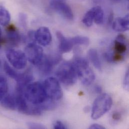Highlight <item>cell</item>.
Returning a JSON list of instances; mask_svg holds the SVG:
<instances>
[{
	"instance_id": "cell-19",
	"label": "cell",
	"mask_w": 129,
	"mask_h": 129,
	"mask_svg": "<svg viewBox=\"0 0 129 129\" xmlns=\"http://www.w3.org/2000/svg\"><path fill=\"white\" fill-rule=\"evenodd\" d=\"M8 90V83L7 79L0 75V102L7 94Z\"/></svg>"
},
{
	"instance_id": "cell-28",
	"label": "cell",
	"mask_w": 129,
	"mask_h": 129,
	"mask_svg": "<svg viewBox=\"0 0 129 129\" xmlns=\"http://www.w3.org/2000/svg\"><path fill=\"white\" fill-rule=\"evenodd\" d=\"M2 30L0 28V48L1 47V45H2Z\"/></svg>"
},
{
	"instance_id": "cell-24",
	"label": "cell",
	"mask_w": 129,
	"mask_h": 129,
	"mask_svg": "<svg viewBox=\"0 0 129 129\" xmlns=\"http://www.w3.org/2000/svg\"><path fill=\"white\" fill-rule=\"evenodd\" d=\"M129 70H128L126 72V73L125 74V76L124 78V87L125 89L126 90H129Z\"/></svg>"
},
{
	"instance_id": "cell-2",
	"label": "cell",
	"mask_w": 129,
	"mask_h": 129,
	"mask_svg": "<svg viewBox=\"0 0 129 129\" xmlns=\"http://www.w3.org/2000/svg\"><path fill=\"white\" fill-rule=\"evenodd\" d=\"M73 62L81 83L86 86L91 84L94 80L95 75L87 61L84 58L77 57Z\"/></svg>"
},
{
	"instance_id": "cell-11",
	"label": "cell",
	"mask_w": 129,
	"mask_h": 129,
	"mask_svg": "<svg viewBox=\"0 0 129 129\" xmlns=\"http://www.w3.org/2000/svg\"><path fill=\"white\" fill-rule=\"evenodd\" d=\"M127 50V41L126 37L122 34L119 35L114 41L113 53L124 56Z\"/></svg>"
},
{
	"instance_id": "cell-25",
	"label": "cell",
	"mask_w": 129,
	"mask_h": 129,
	"mask_svg": "<svg viewBox=\"0 0 129 129\" xmlns=\"http://www.w3.org/2000/svg\"><path fill=\"white\" fill-rule=\"evenodd\" d=\"M89 129H105V128L103 126L98 124H93L91 125L89 127Z\"/></svg>"
},
{
	"instance_id": "cell-6",
	"label": "cell",
	"mask_w": 129,
	"mask_h": 129,
	"mask_svg": "<svg viewBox=\"0 0 129 129\" xmlns=\"http://www.w3.org/2000/svg\"><path fill=\"white\" fill-rule=\"evenodd\" d=\"M6 55L9 63L15 69H23L27 66L28 60L24 52L10 48L6 51Z\"/></svg>"
},
{
	"instance_id": "cell-7",
	"label": "cell",
	"mask_w": 129,
	"mask_h": 129,
	"mask_svg": "<svg viewBox=\"0 0 129 129\" xmlns=\"http://www.w3.org/2000/svg\"><path fill=\"white\" fill-rule=\"evenodd\" d=\"M24 53L27 60L34 65L39 64L44 57L42 48L33 42L30 43L27 45Z\"/></svg>"
},
{
	"instance_id": "cell-17",
	"label": "cell",
	"mask_w": 129,
	"mask_h": 129,
	"mask_svg": "<svg viewBox=\"0 0 129 129\" xmlns=\"http://www.w3.org/2000/svg\"><path fill=\"white\" fill-rule=\"evenodd\" d=\"M11 21V15L8 10L3 6L0 5V25L7 26Z\"/></svg>"
},
{
	"instance_id": "cell-16",
	"label": "cell",
	"mask_w": 129,
	"mask_h": 129,
	"mask_svg": "<svg viewBox=\"0 0 129 129\" xmlns=\"http://www.w3.org/2000/svg\"><path fill=\"white\" fill-rule=\"evenodd\" d=\"M95 18V7H92L84 15L82 22L87 27H91L94 21Z\"/></svg>"
},
{
	"instance_id": "cell-15",
	"label": "cell",
	"mask_w": 129,
	"mask_h": 129,
	"mask_svg": "<svg viewBox=\"0 0 129 129\" xmlns=\"http://www.w3.org/2000/svg\"><path fill=\"white\" fill-rule=\"evenodd\" d=\"M88 56L91 62L93 65L94 67L99 70H101V61L97 50L94 48L89 49L88 51Z\"/></svg>"
},
{
	"instance_id": "cell-9",
	"label": "cell",
	"mask_w": 129,
	"mask_h": 129,
	"mask_svg": "<svg viewBox=\"0 0 129 129\" xmlns=\"http://www.w3.org/2000/svg\"><path fill=\"white\" fill-rule=\"evenodd\" d=\"M35 40L42 46L49 45L52 41V35L48 28L41 27L34 32Z\"/></svg>"
},
{
	"instance_id": "cell-12",
	"label": "cell",
	"mask_w": 129,
	"mask_h": 129,
	"mask_svg": "<svg viewBox=\"0 0 129 129\" xmlns=\"http://www.w3.org/2000/svg\"><path fill=\"white\" fill-rule=\"evenodd\" d=\"M56 35L58 40V49L59 52L62 53L70 52L73 47L70 39L65 37L60 31H57Z\"/></svg>"
},
{
	"instance_id": "cell-5",
	"label": "cell",
	"mask_w": 129,
	"mask_h": 129,
	"mask_svg": "<svg viewBox=\"0 0 129 129\" xmlns=\"http://www.w3.org/2000/svg\"><path fill=\"white\" fill-rule=\"evenodd\" d=\"M43 85L48 99L55 101L62 98L63 91L59 82L56 78H47L45 79Z\"/></svg>"
},
{
	"instance_id": "cell-21",
	"label": "cell",
	"mask_w": 129,
	"mask_h": 129,
	"mask_svg": "<svg viewBox=\"0 0 129 129\" xmlns=\"http://www.w3.org/2000/svg\"><path fill=\"white\" fill-rule=\"evenodd\" d=\"M19 21L21 25L25 28L27 26V17L24 13H20L19 16Z\"/></svg>"
},
{
	"instance_id": "cell-26",
	"label": "cell",
	"mask_w": 129,
	"mask_h": 129,
	"mask_svg": "<svg viewBox=\"0 0 129 129\" xmlns=\"http://www.w3.org/2000/svg\"><path fill=\"white\" fill-rule=\"evenodd\" d=\"M112 118L114 120L117 121H119L121 119V115L118 112H116L115 113H114L112 115Z\"/></svg>"
},
{
	"instance_id": "cell-10",
	"label": "cell",
	"mask_w": 129,
	"mask_h": 129,
	"mask_svg": "<svg viewBox=\"0 0 129 129\" xmlns=\"http://www.w3.org/2000/svg\"><path fill=\"white\" fill-rule=\"evenodd\" d=\"M7 40L8 43L12 46H17L19 44L22 37L16 28L13 25H9L6 30Z\"/></svg>"
},
{
	"instance_id": "cell-13",
	"label": "cell",
	"mask_w": 129,
	"mask_h": 129,
	"mask_svg": "<svg viewBox=\"0 0 129 129\" xmlns=\"http://www.w3.org/2000/svg\"><path fill=\"white\" fill-rule=\"evenodd\" d=\"M113 29L117 32H123L129 30V14L123 17H118L113 23Z\"/></svg>"
},
{
	"instance_id": "cell-29",
	"label": "cell",
	"mask_w": 129,
	"mask_h": 129,
	"mask_svg": "<svg viewBox=\"0 0 129 129\" xmlns=\"http://www.w3.org/2000/svg\"><path fill=\"white\" fill-rule=\"evenodd\" d=\"M115 2H116V3H119V2H120L122 0H113ZM128 1V0H127Z\"/></svg>"
},
{
	"instance_id": "cell-1",
	"label": "cell",
	"mask_w": 129,
	"mask_h": 129,
	"mask_svg": "<svg viewBox=\"0 0 129 129\" xmlns=\"http://www.w3.org/2000/svg\"><path fill=\"white\" fill-rule=\"evenodd\" d=\"M24 94L27 101L33 105H41L48 99L43 84L38 81L27 84L24 88Z\"/></svg>"
},
{
	"instance_id": "cell-22",
	"label": "cell",
	"mask_w": 129,
	"mask_h": 129,
	"mask_svg": "<svg viewBox=\"0 0 129 129\" xmlns=\"http://www.w3.org/2000/svg\"><path fill=\"white\" fill-rule=\"evenodd\" d=\"M27 126L30 129H45L44 126L37 123L29 122L27 123Z\"/></svg>"
},
{
	"instance_id": "cell-18",
	"label": "cell",
	"mask_w": 129,
	"mask_h": 129,
	"mask_svg": "<svg viewBox=\"0 0 129 129\" xmlns=\"http://www.w3.org/2000/svg\"><path fill=\"white\" fill-rule=\"evenodd\" d=\"M70 40L74 45L87 46L89 43V39L88 37L83 36H76L70 38Z\"/></svg>"
},
{
	"instance_id": "cell-3",
	"label": "cell",
	"mask_w": 129,
	"mask_h": 129,
	"mask_svg": "<svg viewBox=\"0 0 129 129\" xmlns=\"http://www.w3.org/2000/svg\"><path fill=\"white\" fill-rule=\"evenodd\" d=\"M113 105L111 96L107 93H103L94 100L91 111V118L98 120L109 112Z\"/></svg>"
},
{
	"instance_id": "cell-23",
	"label": "cell",
	"mask_w": 129,
	"mask_h": 129,
	"mask_svg": "<svg viewBox=\"0 0 129 129\" xmlns=\"http://www.w3.org/2000/svg\"><path fill=\"white\" fill-rule=\"evenodd\" d=\"M53 128L55 129H66L67 128L62 122L57 121L54 123Z\"/></svg>"
},
{
	"instance_id": "cell-8",
	"label": "cell",
	"mask_w": 129,
	"mask_h": 129,
	"mask_svg": "<svg viewBox=\"0 0 129 129\" xmlns=\"http://www.w3.org/2000/svg\"><path fill=\"white\" fill-rule=\"evenodd\" d=\"M50 7L67 20H73L72 11L70 6L66 3V0H50Z\"/></svg>"
},
{
	"instance_id": "cell-14",
	"label": "cell",
	"mask_w": 129,
	"mask_h": 129,
	"mask_svg": "<svg viewBox=\"0 0 129 129\" xmlns=\"http://www.w3.org/2000/svg\"><path fill=\"white\" fill-rule=\"evenodd\" d=\"M1 102L2 106L6 109L11 110L16 109L17 106L15 95L6 94Z\"/></svg>"
},
{
	"instance_id": "cell-20",
	"label": "cell",
	"mask_w": 129,
	"mask_h": 129,
	"mask_svg": "<svg viewBox=\"0 0 129 129\" xmlns=\"http://www.w3.org/2000/svg\"><path fill=\"white\" fill-rule=\"evenodd\" d=\"M104 12L102 8L100 6H95V18L94 22L98 25L102 24L104 23Z\"/></svg>"
},
{
	"instance_id": "cell-4",
	"label": "cell",
	"mask_w": 129,
	"mask_h": 129,
	"mask_svg": "<svg viewBox=\"0 0 129 129\" xmlns=\"http://www.w3.org/2000/svg\"><path fill=\"white\" fill-rule=\"evenodd\" d=\"M59 81L66 85H72L76 81L77 74L73 62H65L60 65L56 72Z\"/></svg>"
},
{
	"instance_id": "cell-27",
	"label": "cell",
	"mask_w": 129,
	"mask_h": 129,
	"mask_svg": "<svg viewBox=\"0 0 129 129\" xmlns=\"http://www.w3.org/2000/svg\"><path fill=\"white\" fill-rule=\"evenodd\" d=\"M95 90H96V91L98 92H101L102 91V89H101V87H100V86H98L95 87Z\"/></svg>"
}]
</instances>
